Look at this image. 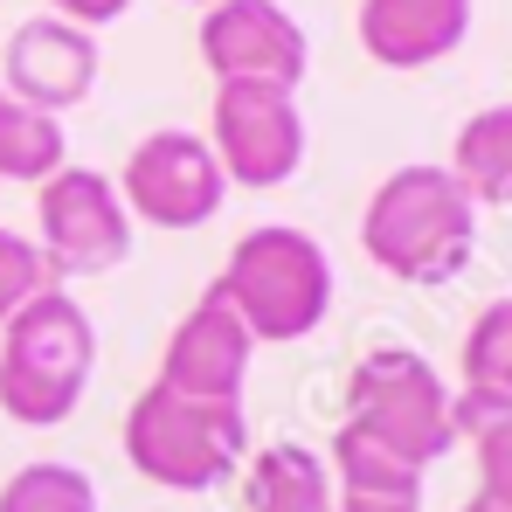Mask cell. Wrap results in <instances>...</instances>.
Instances as JSON below:
<instances>
[{"instance_id":"obj_1","label":"cell","mask_w":512,"mask_h":512,"mask_svg":"<svg viewBox=\"0 0 512 512\" xmlns=\"http://www.w3.org/2000/svg\"><path fill=\"white\" fill-rule=\"evenodd\" d=\"M360 250L395 284H416V291L457 284L478 250V201L436 160L395 167L360 208Z\"/></svg>"},{"instance_id":"obj_2","label":"cell","mask_w":512,"mask_h":512,"mask_svg":"<svg viewBox=\"0 0 512 512\" xmlns=\"http://www.w3.org/2000/svg\"><path fill=\"white\" fill-rule=\"evenodd\" d=\"M97 374V326L90 312L49 284L0 326V409L21 429H56L84 409Z\"/></svg>"},{"instance_id":"obj_3","label":"cell","mask_w":512,"mask_h":512,"mask_svg":"<svg viewBox=\"0 0 512 512\" xmlns=\"http://www.w3.org/2000/svg\"><path fill=\"white\" fill-rule=\"evenodd\" d=\"M215 291L250 326L256 346H298L333 319V256L312 229L263 222L250 236H236Z\"/></svg>"},{"instance_id":"obj_4","label":"cell","mask_w":512,"mask_h":512,"mask_svg":"<svg viewBox=\"0 0 512 512\" xmlns=\"http://www.w3.org/2000/svg\"><path fill=\"white\" fill-rule=\"evenodd\" d=\"M125 457L160 492H215L250 464V416L243 402H194L153 381L125 409Z\"/></svg>"},{"instance_id":"obj_5","label":"cell","mask_w":512,"mask_h":512,"mask_svg":"<svg viewBox=\"0 0 512 512\" xmlns=\"http://www.w3.org/2000/svg\"><path fill=\"white\" fill-rule=\"evenodd\" d=\"M450 381L436 374V360L416 346H374L353 360L346 374V409L340 423L374 436L381 450H395L402 464L429 471L436 457L457 450V416H450Z\"/></svg>"},{"instance_id":"obj_6","label":"cell","mask_w":512,"mask_h":512,"mask_svg":"<svg viewBox=\"0 0 512 512\" xmlns=\"http://www.w3.org/2000/svg\"><path fill=\"white\" fill-rule=\"evenodd\" d=\"M35 250L56 284L118 270L132 256V208L118 180L97 167H56L35 187Z\"/></svg>"},{"instance_id":"obj_7","label":"cell","mask_w":512,"mask_h":512,"mask_svg":"<svg viewBox=\"0 0 512 512\" xmlns=\"http://www.w3.org/2000/svg\"><path fill=\"white\" fill-rule=\"evenodd\" d=\"M208 146H215L229 187L270 194V187L298 180L305 146H312V139H305L298 90H284V84H215V104H208Z\"/></svg>"},{"instance_id":"obj_8","label":"cell","mask_w":512,"mask_h":512,"mask_svg":"<svg viewBox=\"0 0 512 512\" xmlns=\"http://www.w3.org/2000/svg\"><path fill=\"white\" fill-rule=\"evenodd\" d=\"M118 194L132 208V222H153V229H208L229 180H222V160L208 146V132H146L132 153H125V173H118Z\"/></svg>"},{"instance_id":"obj_9","label":"cell","mask_w":512,"mask_h":512,"mask_svg":"<svg viewBox=\"0 0 512 512\" xmlns=\"http://www.w3.org/2000/svg\"><path fill=\"white\" fill-rule=\"evenodd\" d=\"M201 63L215 84L298 90L312 70V42L277 0H208L201 7Z\"/></svg>"},{"instance_id":"obj_10","label":"cell","mask_w":512,"mask_h":512,"mask_svg":"<svg viewBox=\"0 0 512 512\" xmlns=\"http://www.w3.org/2000/svg\"><path fill=\"white\" fill-rule=\"evenodd\" d=\"M0 90L63 118L97 90V35L63 21V14H28L7 35V63H0Z\"/></svg>"},{"instance_id":"obj_11","label":"cell","mask_w":512,"mask_h":512,"mask_svg":"<svg viewBox=\"0 0 512 512\" xmlns=\"http://www.w3.org/2000/svg\"><path fill=\"white\" fill-rule=\"evenodd\" d=\"M250 360H256L250 326H243V319L229 312V298L208 284V291L187 305V319L173 326L167 360H160V388L194 395V402H243Z\"/></svg>"},{"instance_id":"obj_12","label":"cell","mask_w":512,"mask_h":512,"mask_svg":"<svg viewBox=\"0 0 512 512\" xmlns=\"http://www.w3.org/2000/svg\"><path fill=\"white\" fill-rule=\"evenodd\" d=\"M478 0H360V49L381 70H429L464 49Z\"/></svg>"},{"instance_id":"obj_13","label":"cell","mask_w":512,"mask_h":512,"mask_svg":"<svg viewBox=\"0 0 512 512\" xmlns=\"http://www.w3.org/2000/svg\"><path fill=\"white\" fill-rule=\"evenodd\" d=\"M243 512H333V471L305 443H270L243 471Z\"/></svg>"},{"instance_id":"obj_14","label":"cell","mask_w":512,"mask_h":512,"mask_svg":"<svg viewBox=\"0 0 512 512\" xmlns=\"http://www.w3.org/2000/svg\"><path fill=\"white\" fill-rule=\"evenodd\" d=\"M457 187L478 201V208H512V104H485L457 125L450 139V160Z\"/></svg>"},{"instance_id":"obj_15","label":"cell","mask_w":512,"mask_h":512,"mask_svg":"<svg viewBox=\"0 0 512 512\" xmlns=\"http://www.w3.org/2000/svg\"><path fill=\"white\" fill-rule=\"evenodd\" d=\"M450 416H457V443H471V457H478V492L512 506V395L457 388Z\"/></svg>"},{"instance_id":"obj_16","label":"cell","mask_w":512,"mask_h":512,"mask_svg":"<svg viewBox=\"0 0 512 512\" xmlns=\"http://www.w3.org/2000/svg\"><path fill=\"white\" fill-rule=\"evenodd\" d=\"M56 167H70V139H63V118L21 104V97H0V180H28L42 187Z\"/></svg>"},{"instance_id":"obj_17","label":"cell","mask_w":512,"mask_h":512,"mask_svg":"<svg viewBox=\"0 0 512 512\" xmlns=\"http://www.w3.org/2000/svg\"><path fill=\"white\" fill-rule=\"evenodd\" d=\"M326 471H333V492H395V499H423V471H416V464H402L395 450H381L374 436H360V429H346V423H340V436H333Z\"/></svg>"},{"instance_id":"obj_18","label":"cell","mask_w":512,"mask_h":512,"mask_svg":"<svg viewBox=\"0 0 512 512\" xmlns=\"http://www.w3.org/2000/svg\"><path fill=\"white\" fill-rule=\"evenodd\" d=\"M0 512H97V478L84 464L35 457L0 485Z\"/></svg>"},{"instance_id":"obj_19","label":"cell","mask_w":512,"mask_h":512,"mask_svg":"<svg viewBox=\"0 0 512 512\" xmlns=\"http://www.w3.org/2000/svg\"><path fill=\"white\" fill-rule=\"evenodd\" d=\"M457 374H464L457 388H471V395H512V291L492 298L471 319L464 353H457Z\"/></svg>"},{"instance_id":"obj_20","label":"cell","mask_w":512,"mask_h":512,"mask_svg":"<svg viewBox=\"0 0 512 512\" xmlns=\"http://www.w3.org/2000/svg\"><path fill=\"white\" fill-rule=\"evenodd\" d=\"M56 277H49V263L35 250V236H21V229H0V326L28 305V298H42Z\"/></svg>"},{"instance_id":"obj_21","label":"cell","mask_w":512,"mask_h":512,"mask_svg":"<svg viewBox=\"0 0 512 512\" xmlns=\"http://www.w3.org/2000/svg\"><path fill=\"white\" fill-rule=\"evenodd\" d=\"M49 14H63V21H77V28H111L118 14H132V0H49Z\"/></svg>"},{"instance_id":"obj_22","label":"cell","mask_w":512,"mask_h":512,"mask_svg":"<svg viewBox=\"0 0 512 512\" xmlns=\"http://www.w3.org/2000/svg\"><path fill=\"white\" fill-rule=\"evenodd\" d=\"M333 512H423V499H395V492H333Z\"/></svg>"},{"instance_id":"obj_23","label":"cell","mask_w":512,"mask_h":512,"mask_svg":"<svg viewBox=\"0 0 512 512\" xmlns=\"http://www.w3.org/2000/svg\"><path fill=\"white\" fill-rule=\"evenodd\" d=\"M457 512H512V506H506V499H485V492H471V499H464Z\"/></svg>"},{"instance_id":"obj_24","label":"cell","mask_w":512,"mask_h":512,"mask_svg":"<svg viewBox=\"0 0 512 512\" xmlns=\"http://www.w3.org/2000/svg\"><path fill=\"white\" fill-rule=\"evenodd\" d=\"M187 7H208V0H187Z\"/></svg>"},{"instance_id":"obj_25","label":"cell","mask_w":512,"mask_h":512,"mask_svg":"<svg viewBox=\"0 0 512 512\" xmlns=\"http://www.w3.org/2000/svg\"><path fill=\"white\" fill-rule=\"evenodd\" d=\"M0 97H7V90H0Z\"/></svg>"}]
</instances>
